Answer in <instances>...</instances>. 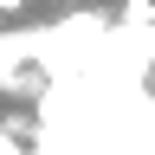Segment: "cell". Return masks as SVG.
Returning a JSON list of instances; mask_svg holds the SVG:
<instances>
[{
  "label": "cell",
  "instance_id": "7a4b0ae2",
  "mask_svg": "<svg viewBox=\"0 0 155 155\" xmlns=\"http://www.w3.org/2000/svg\"><path fill=\"white\" fill-rule=\"evenodd\" d=\"M123 13H129V19H142V26H149V19H155V0H129Z\"/></svg>",
  "mask_w": 155,
  "mask_h": 155
},
{
  "label": "cell",
  "instance_id": "3957f363",
  "mask_svg": "<svg viewBox=\"0 0 155 155\" xmlns=\"http://www.w3.org/2000/svg\"><path fill=\"white\" fill-rule=\"evenodd\" d=\"M19 7H26V0H0V13H19Z\"/></svg>",
  "mask_w": 155,
  "mask_h": 155
},
{
  "label": "cell",
  "instance_id": "6da1fadb",
  "mask_svg": "<svg viewBox=\"0 0 155 155\" xmlns=\"http://www.w3.org/2000/svg\"><path fill=\"white\" fill-rule=\"evenodd\" d=\"M0 155H26V142H19V123H0Z\"/></svg>",
  "mask_w": 155,
  "mask_h": 155
}]
</instances>
